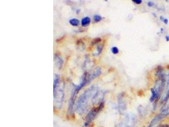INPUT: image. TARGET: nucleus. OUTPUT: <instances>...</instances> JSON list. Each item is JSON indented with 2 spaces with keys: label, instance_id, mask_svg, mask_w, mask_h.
I'll list each match as a JSON object with an SVG mask.
<instances>
[{
  "label": "nucleus",
  "instance_id": "obj_22",
  "mask_svg": "<svg viewBox=\"0 0 169 127\" xmlns=\"http://www.w3.org/2000/svg\"><path fill=\"white\" fill-rule=\"evenodd\" d=\"M164 19H165V18H163V17H161H161H160V20H161V21H163V22H164Z\"/></svg>",
  "mask_w": 169,
  "mask_h": 127
},
{
  "label": "nucleus",
  "instance_id": "obj_7",
  "mask_svg": "<svg viewBox=\"0 0 169 127\" xmlns=\"http://www.w3.org/2000/svg\"><path fill=\"white\" fill-rule=\"evenodd\" d=\"M55 61L58 69L61 70L63 67V65H64V60L58 53H55Z\"/></svg>",
  "mask_w": 169,
  "mask_h": 127
},
{
  "label": "nucleus",
  "instance_id": "obj_4",
  "mask_svg": "<svg viewBox=\"0 0 169 127\" xmlns=\"http://www.w3.org/2000/svg\"><path fill=\"white\" fill-rule=\"evenodd\" d=\"M77 95V92L75 90V87L72 89L71 93V96L70 98L69 102H68V115H74V102H75V96Z\"/></svg>",
  "mask_w": 169,
  "mask_h": 127
},
{
  "label": "nucleus",
  "instance_id": "obj_13",
  "mask_svg": "<svg viewBox=\"0 0 169 127\" xmlns=\"http://www.w3.org/2000/svg\"><path fill=\"white\" fill-rule=\"evenodd\" d=\"M104 47V44L101 43L99 45L97 46L96 47V55H99L100 54H101V53L102 52L103 49Z\"/></svg>",
  "mask_w": 169,
  "mask_h": 127
},
{
  "label": "nucleus",
  "instance_id": "obj_11",
  "mask_svg": "<svg viewBox=\"0 0 169 127\" xmlns=\"http://www.w3.org/2000/svg\"><path fill=\"white\" fill-rule=\"evenodd\" d=\"M69 23L72 26L77 27L80 24V21L77 18H72V19L69 20Z\"/></svg>",
  "mask_w": 169,
  "mask_h": 127
},
{
  "label": "nucleus",
  "instance_id": "obj_2",
  "mask_svg": "<svg viewBox=\"0 0 169 127\" xmlns=\"http://www.w3.org/2000/svg\"><path fill=\"white\" fill-rule=\"evenodd\" d=\"M64 88H65V83L62 82L58 85L57 90L53 93L55 105L58 109H61L63 105V102H64V97H65Z\"/></svg>",
  "mask_w": 169,
  "mask_h": 127
},
{
  "label": "nucleus",
  "instance_id": "obj_17",
  "mask_svg": "<svg viewBox=\"0 0 169 127\" xmlns=\"http://www.w3.org/2000/svg\"><path fill=\"white\" fill-rule=\"evenodd\" d=\"M132 2L135 4H137V5H140L143 2V1L142 0H132Z\"/></svg>",
  "mask_w": 169,
  "mask_h": 127
},
{
  "label": "nucleus",
  "instance_id": "obj_16",
  "mask_svg": "<svg viewBox=\"0 0 169 127\" xmlns=\"http://www.w3.org/2000/svg\"><path fill=\"white\" fill-rule=\"evenodd\" d=\"M101 41V40L100 37H96V38L94 39V40L91 41V44L92 45H95V44H97V43H100Z\"/></svg>",
  "mask_w": 169,
  "mask_h": 127
},
{
  "label": "nucleus",
  "instance_id": "obj_21",
  "mask_svg": "<svg viewBox=\"0 0 169 127\" xmlns=\"http://www.w3.org/2000/svg\"><path fill=\"white\" fill-rule=\"evenodd\" d=\"M166 41H169V36H166Z\"/></svg>",
  "mask_w": 169,
  "mask_h": 127
},
{
  "label": "nucleus",
  "instance_id": "obj_3",
  "mask_svg": "<svg viewBox=\"0 0 169 127\" xmlns=\"http://www.w3.org/2000/svg\"><path fill=\"white\" fill-rule=\"evenodd\" d=\"M104 107V102L103 101H101L99 103V105L98 107H96L93 108L89 112H88L87 115L86 117V122L90 123L91 122H93L94 119V118H96L97 116V115L100 112Z\"/></svg>",
  "mask_w": 169,
  "mask_h": 127
},
{
  "label": "nucleus",
  "instance_id": "obj_6",
  "mask_svg": "<svg viewBox=\"0 0 169 127\" xmlns=\"http://www.w3.org/2000/svg\"><path fill=\"white\" fill-rule=\"evenodd\" d=\"M166 115H167L166 114L163 113V114H160V115H157V116H156L154 118H153L152 120H151V122H150V125H148V126L147 127L154 126V125H157V124L159 122H160V121H161V119L164 118V117H165Z\"/></svg>",
  "mask_w": 169,
  "mask_h": 127
},
{
  "label": "nucleus",
  "instance_id": "obj_9",
  "mask_svg": "<svg viewBox=\"0 0 169 127\" xmlns=\"http://www.w3.org/2000/svg\"><path fill=\"white\" fill-rule=\"evenodd\" d=\"M60 76L58 74H55V78H54V81H53V93L55 92L57 90V88H58V85L60 83Z\"/></svg>",
  "mask_w": 169,
  "mask_h": 127
},
{
  "label": "nucleus",
  "instance_id": "obj_8",
  "mask_svg": "<svg viewBox=\"0 0 169 127\" xmlns=\"http://www.w3.org/2000/svg\"><path fill=\"white\" fill-rule=\"evenodd\" d=\"M91 20L89 17H84V18H82V20H81V26L84 27L88 26L90 24V23H91Z\"/></svg>",
  "mask_w": 169,
  "mask_h": 127
},
{
  "label": "nucleus",
  "instance_id": "obj_10",
  "mask_svg": "<svg viewBox=\"0 0 169 127\" xmlns=\"http://www.w3.org/2000/svg\"><path fill=\"white\" fill-rule=\"evenodd\" d=\"M118 107H119V110L120 111L125 110V105L124 104V102L122 101V98L120 97V95L118 97Z\"/></svg>",
  "mask_w": 169,
  "mask_h": 127
},
{
  "label": "nucleus",
  "instance_id": "obj_20",
  "mask_svg": "<svg viewBox=\"0 0 169 127\" xmlns=\"http://www.w3.org/2000/svg\"><path fill=\"white\" fill-rule=\"evenodd\" d=\"M164 22L165 23V24H168V20L167 19V18H165L164 21Z\"/></svg>",
  "mask_w": 169,
  "mask_h": 127
},
{
  "label": "nucleus",
  "instance_id": "obj_1",
  "mask_svg": "<svg viewBox=\"0 0 169 127\" xmlns=\"http://www.w3.org/2000/svg\"><path fill=\"white\" fill-rule=\"evenodd\" d=\"M98 93V88L96 86H91L86 90L77 100L75 105V111L79 115L84 113L86 110L89 102L91 100H94Z\"/></svg>",
  "mask_w": 169,
  "mask_h": 127
},
{
  "label": "nucleus",
  "instance_id": "obj_12",
  "mask_svg": "<svg viewBox=\"0 0 169 127\" xmlns=\"http://www.w3.org/2000/svg\"><path fill=\"white\" fill-rule=\"evenodd\" d=\"M151 97L150 98V102H153L157 98V96H158V93L157 92L154 90V88H151Z\"/></svg>",
  "mask_w": 169,
  "mask_h": 127
},
{
  "label": "nucleus",
  "instance_id": "obj_5",
  "mask_svg": "<svg viewBox=\"0 0 169 127\" xmlns=\"http://www.w3.org/2000/svg\"><path fill=\"white\" fill-rule=\"evenodd\" d=\"M102 73V71H101V69L100 67H97V68L95 69V70L91 74H88V76H87V79H88V83H91L93 80H94V79L98 78L99 76Z\"/></svg>",
  "mask_w": 169,
  "mask_h": 127
},
{
  "label": "nucleus",
  "instance_id": "obj_15",
  "mask_svg": "<svg viewBox=\"0 0 169 127\" xmlns=\"http://www.w3.org/2000/svg\"><path fill=\"white\" fill-rule=\"evenodd\" d=\"M111 52L113 54L117 55L119 53V50H118V47H111Z\"/></svg>",
  "mask_w": 169,
  "mask_h": 127
},
{
  "label": "nucleus",
  "instance_id": "obj_14",
  "mask_svg": "<svg viewBox=\"0 0 169 127\" xmlns=\"http://www.w3.org/2000/svg\"><path fill=\"white\" fill-rule=\"evenodd\" d=\"M102 19H103L102 17L99 15H97V14H96V15L93 16V21H94V22L95 23L100 22L102 21Z\"/></svg>",
  "mask_w": 169,
  "mask_h": 127
},
{
  "label": "nucleus",
  "instance_id": "obj_18",
  "mask_svg": "<svg viewBox=\"0 0 169 127\" xmlns=\"http://www.w3.org/2000/svg\"><path fill=\"white\" fill-rule=\"evenodd\" d=\"M153 5H154V3H153V2H152V1H149V2L147 3V6H148L149 7H152Z\"/></svg>",
  "mask_w": 169,
  "mask_h": 127
},
{
  "label": "nucleus",
  "instance_id": "obj_19",
  "mask_svg": "<svg viewBox=\"0 0 169 127\" xmlns=\"http://www.w3.org/2000/svg\"><path fill=\"white\" fill-rule=\"evenodd\" d=\"M157 127H169V125H160Z\"/></svg>",
  "mask_w": 169,
  "mask_h": 127
}]
</instances>
